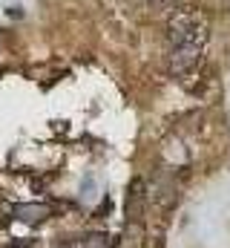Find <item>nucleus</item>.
I'll return each instance as SVG.
<instances>
[{
  "instance_id": "1",
  "label": "nucleus",
  "mask_w": 230,
  "mask_h": 248,
  "mask_svg": "<svg viewBox=\"0 0 230 248\" xmlns=\"http://www.w3.org/2000/svg\"><path fill=\"white\" fill-rule=\"evenodd\" d=\"M167 38H170V69L178 81L193 78L204 61L207 49V20L196 6L178 9L167 23Z\"/></svg>"
},
{
  "instance_id": "2",
  "label": "nucleus",
  "mask_w": 230,
  "mask_h": 248,
  "mask_svg": "<svg viewBox=\"0 0 230 248\" xmlns=\"http://www.w3.org/2000/svg\"><path fill=\"white\" fill-rule=\"evenodd\" d=\"M150 3H153V6H161V9H164V6H172L175 0H150Z\"/></svg>"
}]
</instances>
